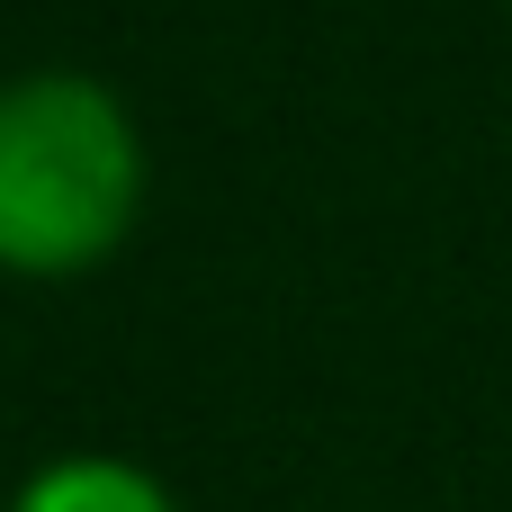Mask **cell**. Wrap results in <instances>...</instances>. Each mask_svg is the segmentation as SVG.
Wrapping results in <instances>:
<instances>
[{"mask_svg": "<svg viewBox=\"0 0 512 512\" xmlns=\"http://www.w3.org/2000/svg\"><path fill=\"white\" fill-rule=\"evenodd\" d=\"M9 512H171V495L126 459H54L18 486Z\"/></svg>", "mask_w": 512, "mask_h": 512, "instance_id": "2", "label": "cell"}, {"mask_svg": "<svg viewBox=\"0 0 512 512\" xmlns=\"http://www.w3.org/2000/svg\"><path fill=\"white\" fill-rule=\"evenodd\" d=\"M144 198V144L126 108L81 72H27L0 90V270L72 279L108 261Z\"/></svg>", "mask_w": 512, "mask_h": 512, "instance_id": "1", "label": "cell"}]
</instances>
